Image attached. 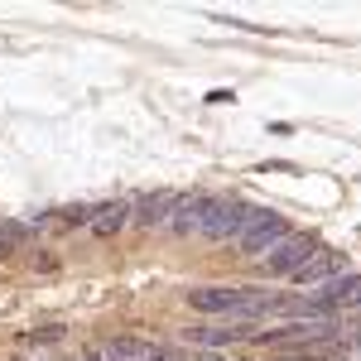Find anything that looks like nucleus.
I'll return each mask as SVG.
<instances>
[{
  "instance_id": "nucleus-6",
  "label": "nucleus",
  "mask_w": 361,
  "mask_h": 361,
  "mask_svg": "<svg viewBox=\"0 0 361 361\" xmlns=\"http://www.w3.org/2000/svg\"><path fill=\"white\" fill-rule=\"evenodd\" d=\"M173 202H178V193H169V188H159V193H140V197H130V226H140V231L169 226V217H173Z\"/></svg>"
},
{
  "instance_id": "nucleus-4",
  "label": "nucleus",
  "mask_w": 361,
  "mask_h": 361,
  "mask_svg": "<svg viewBox=\"0 0 361 361\" xmlns=\"http://www.w3.org/2000/svg\"><path fill=\"white\" fill-rule=\"evenodd\" d=\"M289 231H294V226L284 222V217H279V212H270V207H260V217H255V222L246 226V236H241V241H236V246L246 250L250 260H265V255H270V250H275L279 241H284V236H289Z\"/></svg>"
},
{
  "instance_id": "nucleus-10",
  "label": "nucleus",
  "mask_w": 361,
  "mask_h": 361,
  "mask_svg": "<svg viewBox=\"0 0 361 361\" xmlns=\"http://www.w3.org/2000/svg\"><path fill=\"white\" fill-rule=\"evenodd\" d=\"M188 342H197V347H222V342H250V328H246V323H222V328H197V333H188Z\"/></svg>"
},
{
  "instance_id": "nucleus-9",
  "label": "nucleus",
  "mask_w": 361,
  "mask_h": 361,
  "mask_svg": "<svg viewBox=\"0 0 361 361\" xmlns=\"http://www.w3.org/2000/svg\"><path fill=\"white\" fill-rule=\"evenodd\" d=\"M102 361H154V342H145V337H106L102 342Z\"/></svg>"
},
{
  "instance_id": "nucleus-12",
  "label": "nucleus",
  "mask_w": 361,
  "mask_h": 361,
  "mask_svg": "<svg viewBox=\"0 0 361 361\" xmlns=\"http://www.w3.org/2000/svg\"><path fill=\"white\" fill-rule=\"evenodd\" d=\"M82 361H102V352H87V357Z\"/></svg>"
},
{
  "instance_id": "nucleus-7",
  "label": "nucleus",
  "mask_w": 361,
  "mask_h": 361,
  "mask_svg": "<svg viewBox=\"0 0 361 361\" xmlns=\"http://www.w3.org/2000/svg\"><path fill=\"white\" fill-rule=\"evenodd\" d=\"M202 207H207V193H178L173 217H169L164 231H173V236H197L202 231Z\"/></svg>"
},
{
  "instance_id": "nucleus-3",
  "label": "nucleus",
  "mask_w": 361,
  "mask_h": 361,
  "mask_svg": "<svg viewBox=\"0 0 361 361\" xmlns=\"http://www.w3.org/2000/svg\"><path fill=\"white\" fill-rule=\"evenodd\" d=\"M313 250H318V241H313V236H304V231H289V236H284V241H279V246L270 250L265 260H260V270H265L270 279H294V270L304 265Z\"/></svg>"
},
{
  "instance_id": "nucleus-13",
  "label": "nucleus",
  "mask_w": 361,
  "mask_h": 361,
  "mask_svg": "<svg viewBox=\"0 0 361 361\" xmlns=\"http://www.w3.org/2000/svg\"><path fill=\"white\" fill-rule=\"evenodd\" d=\"M202 361H222V357H202Z\"/></svg>"
},
{
  "instance_id": "nucleus-8",
  "label": "nucleus",
  "mask_w": 361,
  "mask_h": 361,
  "mask_svg": "<svg viewBox=\"0 0 361 361\" xmlns=\"http://www.w3.org/2000/svg\"><path fill=\"white\" fill-rule=\"evenodd\" d=\"M130 226V202L126 197H116V202H102V207H92V217H87V231L92 236H116V231H126Z\"/></svg>"
},
{
  "instance_id": "nucleus-11",
  "label": "nucleus",
  "mask_w": 361,
  "mask_h": 361,
  "mask_svg": "<svg viewBox=\"0 0 361 361\" xmlns=\"http://www.w3.org/2000/svg\"><path fill=\"white\" fill-rule=\"evenodd\" d=\"M29 236V226H20V222H0V246H20Z\"/></svg>"
},
{
  "instance_id": "nucleus-5",
  "label": "nucleus",
  "mask_w": 361,
  "mask_h": 361,
  "mask_svg": "<svg viewBox=\"0 0 361 361\" xmlns=\"http://www.w3.org/2000/svg\"><path fill=\"white\" fill-rule=\"evenodd\" d=\"M337 275H347V255H342V250L318 246L304 265L294 270V284H304V289H323V284H333Z\"/></svg>"
},
{
  "instance_id": "nucleus-1",
  "label": "nucleus",
  "mask_w": 361,
  "mask_h": 361,
  "mask_svg": "<svg viewBox=\"0 0 361 361\" xmlns=\"http://www.w3.org/2000/svg\"><path fill=\"white\" fill-rule=\"evenodd\" d=\"M284 304H289V294L250 289V284H197V289H188V308L202 318H217V323L270 318V313H284Z\"/></svg>"
},
{
  "instance_id": "nucleus-2",
  "label": "nucleus",
  "mask_w": 361,
  "mask_h": 361,
  "mask_svg": "<svg viewBox=\"0 0 361 361\" xmlns=\"http://www.w3.org/2000/svg\"><path fill=\"white\" fill-rule=\"evenodd\" d=\"M328 337H337V318H289V323L250 333V342H265V347L275 342V347H284V342H328Z\"/></svg>"
}]
</instances>
